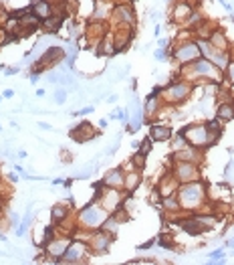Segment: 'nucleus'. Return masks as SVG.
Listing matches in <instances>:
<instances>
[{"mask_svg": "<svg viewBox=\"0 0 234 265\" xmlns=\"http://www.w3.org/2000/svg\"><path fill=\"white\" fill-rule=\"evenodd\" d=\"M178 200H180V207L188 209V211H194L198 209L200 204L206 199V184L204 182H186L182 186H178Z\"/></svg>", "mask_w": 234, "mask_h": 265, "instance_id": "f257e3e1", "label": "nucleus"}, {"mask_svg": "<svg viewBox=\"0 0 234 265\" xmlns=\"http://www.w3.org/2000/svg\"><path fill=\"white\" fill-rule=\"evenodd\" d=\"M182 134H184V138L188 140V144H190V146H194V148H198V150H206L210 144H214V142H216V140H214V136L208 132L206 124H194V126H188V128H184V130H182Z\"/></svg>", "mask_w": 234, "mask_h": 265, "instance_id": "f03ea898", "label": "nucleus"}, {"mask_svg": "<svg viewBox=\"0 0 234 265\" xmlns=\"http://www.w3.org/2000/svg\"><path fill=\"white\" fill-rule=\"evenodd\" d=\"M109 217V213L101 207V204H97V200H91L87 207L81 211L79 219L81 223L87 227V229H101V225H103V221Z\"/></svg>", "mask_w": 234, "mask_h": 265, "instance_id": "7ed1b4c3", "label": "nucleus"}, {"mask_svg": "<svg viewBox=\"0 0 234 265\" xmlns=\"http://www.w3.org/2000/svg\"><path fill=\"white\" fill-rule=\"evenodd\" d=\"M190 69H192V73H194L196 77H206V79H214V77H216V81H218V83H220V79H222V75L218 73V67H216V65H212L210 59L198 57L196 61L190 63Z\"/></svg>", "mask_w": 234, "mask_h": 265, "instance_id": "20e7f679", "label": "nucleus"}, {"mask_svg": "<svg viewBox=\"0 0 234 265\" xmlns=\"http://www.w3.org/2000/svg\"><path fill=\"white\" fill-rule=\"evenodd\" d=\"M198 57H202V55H200V49H198V45H196V41L180 43V45L174 49V59H176L178 63H182V65L196 61Z\"/></svg>", "mask_w": 234, "mask_h": 265, "instance_id": "39448f33", "label": "nucleus"}, {"mask_svg": "<svg viewBox=\"0 0 234 265\" xmlns=\"http://www.w3.org/2000/svg\"><path fill=\"white\" fill-rule=\"evenodd\" d=\"M174 176L180 184L186 182H194L200 178V172H198V164H192V162H176L174 166Z\"/></svg>", "mask_w": 234, "mask_h": 265, "instance_id": "423d86ee", "label": "nucleus"}, {"mask_svg": "<svg viewBox=\"0 0 234 265\" xmlns=\"http://www.w3.org/2000/svg\"><path fill=\"white\" fill-rule=\"evenodd\" d=\"M162 93H164V99L170 101V104H180V101H184L192 93V85H188L186 81H178V83H172Z\"/></svg>", "mask_w": 234, "mask_h": 265, "instance_id": "0eeeda50", "label": "nucleus"}, {"mask_svg": "<svg viewBox=\"0 0 234 265\" xmlns=\"http://www.w3.org/2000/svg\"><path fill=\"white\" fill-rule=\"evenodd\" d=\"M125 199H127V195L117 193V188H109L105 195H101V207H103V209L111 215L117 207H121Z\"/></svg>", "mask_w": 234, "mask_h": 265, "instance_id": "6e6552de", "label": "nucleus"}, {"mask_svg": "<svg viewBox=\"0 0 234 265\" xmlns=\"http://www.w3.org/2000/svg\"><path fill=\"white\" fill-rule=\"evenodd\" d=\"M85 259V245L83 243H71L67 251L57 259V263H81Z\"/></svg>", "mask_w": 234, "mask_h": 265, "instance_id": "1a4fd4ad", "label": "nucleus"}, {"mask_svg": "<svg viewBox=\"0 0 234 265\" xmlns=\"http://www.w3.org/2000/svg\"><path fill=\"white\" fill-rule=\"evenodd\" d=\"M200 152L202 150L194 148V146H186V148H182V150H176L172 154V160L174 162H192V164H198L200 158H202Z\"/></svg>", "mask_w": 234, "mask_h": 265, "instance_id": "9d476101", "label": "nucleus"}, {"mask_svg": "<svg viewBox=\"0 0 234 265\" xmlns=\"http://www.w3.org/2000/svg\"><path fill=\"white\" fill-rule=\"evenodd\" d=\"M111 241H113V235L111 233H107V231H97L93 237H91V247H93V251H97V253H105L107 249H109V245H111Z\"/></svg>", "mask_w": 234, "mask_h": 265, "instance_id": "9b49d317", "label": "nucleus"}, {"mask_svg": "<svg viewBox=\"0 0 234 265\" xmlns=\"http://www.w3.org/2000/svg\"><path fill=\"white\" fill-rule=\"evenodd\" d=\"M113 19L117 21V24H125V26H131L136 21L134 17V8H131L129 4H119L113 8Z\"/></svg>", "mask_w": 234, "mask_h": 265, "instance_id": "f8f14e48", "label": "nucleus"}, {"mask_svg": "<svg viewBox=\"0 0 234 265\" xmlns=\"http://www.w3.org/2000/svg\"><path fill=\"white\" fill-rule=\"evenodd\" d=\"M73 241L71 239H57V241H51V243H47L45 247H47V253H49V257H53V261H57L58 257H61L67 249H69V245H71Z\"/></svg>", "mask_w": 234, "mask_h": 265, "instance_id": "ddd939ff", "label": "nucleus"}, {"mask_svg": "<svg viewBox=\"0 0 234 265\" xmlns=\"http://www.w3.org/2000/svg\"><path fill=\"white\" fill-rule=\"evenodd\" d=\"M178 186H180V182L176 180V176H174V172H172V174L164 176V180L159 182L157 195H162V197H170V195H176V193H178Z\"/></svg>", "mask_w": 234, "mask_h": 265, "instance_id": "4468645a", "label": "nucleus"}, {"mask_svg": "<svg viewBox=\"0 0 234 265\" xmlns=\"http://www.w3.org/2000/svg\"><path fill=\"white\" fill-rule=\"evenodd\" d=\"M125 182V174L121 168H113L105 174V178H103V186L107 188H121Z\"/></svg>", "mask_w": 234, "mask_h": 265, "instance_id": "2eb2a0df", "label": "nucleus"}, {"mask_svg": "<svg viewBox=\"0 0 234 265\" xmlns=\"http://www.w3.org/2000/svg\"><path fill=\"white\" fill-rule=\"evenodd\" d=\"M192 12H194V8L188 2H176L174 10H172V19H174V22H186Z\"/></svg>", "mask_w": 234, "mask_h": 265, "instance_id": "dca6fc26", "label": "nucleus"}, {"mask_svg": "<svg viewBox=\"0 0 234 265\" xmlns=\"http://www.w3.org/2000/svg\"><path fill=\"white\" fill-rule=\"evenodd\" d=\"M71 136L75 138V140H79V142H85V140H91V138H95V132H93L91 124L83 122V124H79L75 130L71 132Z\"/></svg>", "mask_w": 234, "mask_h": 265, "instance_id": "f3484780", "label": "nucleus"}, {"mask_svg": "<svg viewBox=\"0 0 234 265\" xmlns=\"http://www.w3.org/2000/svg\"><path fill=\"white\" fill-rule=\"evenodd\" d=\"M210 45L218 51V53H226L228 51V39H226V35L222 33V31H212V35H210Z\"/></svg>", "mask_w": 234, "mask_h": 265, "instance_id": "a211bd4d", "label": "nucleus"}, {"mask_svg": "<svg viewBox=\"0 0 234 265\" xmlns=\"http://www.w3.org/2000/svg\"><path fill=\"white\" fill-rule=\"evenodd\" d=\"M172 136H174L172 134V128H168V126H152L150 128V138L154 142H166Z\"/></svg>", "mask_w": 234, "mask_h": 265, "instance_id": "6ab92c4d", "label": "nucleus"}, {"mask_svg": "<svg viewBox=\"0 0 234 265\" xmlns=\"http://www.w3.org/2000/svg\"><path fill=\"white\" fill-rule=\"evenodd\" d=\"M37 17L40 19V21H45V19H49L51 14H53V6L47 2V0H35V4H33V8H31Z\"/></svg>", "mask_w": 234, "mask_h": 265, "instance_id": "aec40b11", "label": "nucleus"}, {"mask_svg": "<svg viewBox=\"0 0 234 265\" xmlns=\"http://www.w3.org/2000/svg\"><path fill=\"white\" fill-rule=\"evenodd\" d=\"M63 19H65V14H51L49 19L40 21V24H42V28H45L47 33H57L58 26H61V22H63Z\"/></svg>", "mask_w": 234, "mask_h": 265, "instance_id": "412c9836", "label": "nucleus"}, {"mask_svg": "<svg viewBox=\"0 0 234 265\" xmlns=\"http://www.w3.org/2000/svg\"><path fill=\"white\" fill-rule=\"evenodd\" d=\"M216 117L220 122H230L234 120V101L230 104V101H226V104H220L216 110Z\"/></svg>", "mask_w": 234, "mask_h": 265, "instance_id": "4be33fe9", "label": "nucleus"}, {"mask_svg": "<svg viewBox=\"0 0 234 265\" xmlns=\"http://www.w3.org/2000/svg\"><path fill=\"white\" fill-rule=\"evenodd\" d=\"M131 41V31L125 28V31H117L113 35V43H115V51H123L127 47V43Z\"/></svg>", "mask_w": 234, "mask_h": 265, "instance_id": "5701e85b", "label": "nucleus"}, {"mask_svg": "<svg viewBox=\"0 0 234 265\" xmlns=\"http://www.w3.org/2000/svg\"><path fill=\"white\" fill-rule=\"evenodd\" d=\"M139 182H141V174H139V170H136V172L125 174V182H123V186H125L127 193H134V190L139 186Z\"/></svg>", "mask_w": 234, "mask_h": 265, "instance_id": "b1692460", "label": "nucleus"}, {"mask_svg": "<svg viewBox=\"0 0 234 265\" xmlns=\"http://www.w3.org/2000/svg\"><path fill=\"white\" fill-rule=\"evenodd\" d=\"M157 111H159V99H157V95L150 93V95H148V101H145L143 113H145V115H150V117H154Z\"/></svg>", "mask_w": 234, "mask_h": 265, "instance_id": "393cba45", "label": "nucleus"}, {"mask_svg": "<svg viewBox=\"0 0 234 265\" xmlns=\"http://www.w3.org/2000/svg\"><path fill=\"white\" fill-rule=\"evenodd\" d=\"M99 53L101 55H105V57H109V55H113L115 53V43H113V37H103L99 41Z\"/></svg>", "mask_w": 234, "mask_h": 265, "instance_id": "a878e982", "label": "nucleus"}, {"mask_svg": "<svg viewBox=\"0 0 234 265\" xmlns=\"http://www.w3.org/2000/svg\"><path fill=\"white\" fill-rule=\"evenodd\" d=\"M164 209H166V211H172V213L180 211L182 207H180L178 195H170V197H164Z\"/></svg>", "mask_w": 234, "mask_h": 265, "instance_id": "bb28decb", "label": "nucleus"}, {"mask_svg": "<svg viewBox=\"0 0 234 265\" xmlns=\"http://www.w3.org/2000/svg\"><path fill=\"white\" fill-rule=\"evenodd\" d=\"M67 215H69V209L63 207V204H58V207H53V211H51V217H53L55 223H61V221H63Z\"/></svg>", "mask_w": 234, "mask_h": 265, "instance_id": "cd10ccee", "label": "nucleus"}, {"mask_svg": "<svg viewBox=\"0 0 234 265\" xmlns=\"http://www.w3.org/2000/svg\"><path fill=\"white\" fill-rule=\"evenodd\" d=\"M206 128H208L210 134L214 136V140L220 138V134H222V126H220V120H218V117H216V120H210V122L206 124Z\"/></svg>", "mask_w": 234, "mask_h": 265, "instance_id": "c85d7f7f", "label": "nucleus"}, {"mask_svg": "<svg viewBox=\"0 0 234 265\" xmlns=\"http://www.w3.org/2000/svg\"><path fill=\"white\" fill-rule=\"evenodd\" d=\"M131 162L136 164V168H137V170H141V168L145 166V154H141V152H137V150H136L134 160H131Z\"/></svg>", "mask_w": 234, "mask_h": 265, "instance_id": "c756f323", "label": "nucleus"}, {"mask_svg": "<svg viewBox=\"0 0 234 265\" xmlns=\"http://www.w3.org/2000/svg\"><path fill=\"white\" fill-rule=\"evenodd\" d=\"M152 144H154V140H152V138L148 136V138H145V140H143V142L139 144V146H141V148H139L137 152H141V154H145V156H148V152L152 150Z\"/></svg>", "mask_w": 234, "mask_h": 265, "instance_id": "7c9ffc66", "label": "nucleus"}, {"mask_svg": "<svg viewBox=\"0 0 234 265\" xmlns=\"http://www.w3.org/2000/svg\"><path fill=\"white\" fill-rule=\"evenodd\" d=\"M218 93V83H206V93H204V99H208V97H216Z\"/></svg>", "mask_w": 234, "mask_h": 265, "instance_id": "2f4dec72", "label": "nucleus"}, {"mask_svg": "<svg viewBox=\"0 0 234 265\" xmlns=\"http://www.w3.org/2000/svg\"><path fill=\"white\" fill-rule=\"evenodd\" d=\"M55 235V229L53 227H45V235H42V241H40V245H47V243H51V237Z\"/></svg>", "mask_w": 234, "mask_h": 265, "instance_id": "473e14b6", "label": "nucleus"}, {"mask_svg": "<svg viewBox=\"0 0 234 265\" xmlns=\"http://www.w3.org/2000/svg\"><path fill=\"white\" fill-rule=\"evenodd\" d=\"M226 79H228L230 85H234V61H230L226 65Z\"/></svg>", "mask_w": 234, "mask_h": 265, "instance_id": "72a5a7b5", "label": "nucleus"}, {"mask_svg": "<svg viewBox=\"0 0 234 265\" xmlns=\"http://www.w3.org/2000/svg\"><path fill=\"white\" fill-rule=\"evenodd\" d=\"M65 99H67V89H58V91L55 93V101H57L58 106H63Z\"/></svg>", "mask_w": 234, "mask_h": 265, "instance_id": "f704fd0d", "label": "nucleus"}, {"mask_svg": "<svg viewBox=\"0 0 234 265\" xmlns=\"http://www.w3.org/2000/svg\"><path fill=\"white\" fill-rule=\"evenodd\" d=\"M47 2H49L53 8H57V6H65V4H67V0H47Z\"/></svg>", "mask_w": 234, "mask_h": 265, "instance_id": "c9c22d12", "label": "nucleus"}, {"mask_svg": "<svg viewBox=\"0 0 234 265\" xmlns=\"http://www.w3.org/2000/svg\"><path fill=\"white\" fill-rule=\"evenodd\" d=\"M154 243H156V241H154V239H150V241H145L143 245H139V249H150V247H154Z\"/></svg>", "mask_w": 234, "mask_h": 265, "instance_id": "e433bc0d", "label": "nucleus"}, {"mask_svg": "<svg viewBox=\"0 0 234 265\" xmlns=\"http://www.w3.org/2000/svg\"><path fill=\"white\" fill-rule=\"evenodd\" d=\"M39 81V73H31V83H37Z\"/></svg>", "mask_w": 234, "mask_h": 265, "instance_id": "4c0bfd02", "label": "nucleus"}, {"mask_svg": "<svg viewBox=\"0 0 234 265\" xmlns=\"http://www.w3.org/2000/svg\"><path fill=\"white\" fill-rule=\"evenodd\" d=\"M156 59H159V61H162V59H164V51H162V49L156 51Z\"/></svg>", "mask_w": 234, "mask_h": 265, "instance_id": "58836bf2", "label": "nucleus"}, {"mask_svg": "<svg viewBox=\"0 0 234 265\" xmlns=\"http://www.w3.org/2000/svg\"><path fill=\"white\" fill-rule=\"evenodd\" d=\"M115 99H117V95H109V97H107L109 104H115Z\"/></svg>", "mask_w": 234, "mask_h": 265, "instance_id": "ea45409f", "label": "nucleus"}, {"mask_svg": "<svg viewBox=\"0 0 234 265\" xmlns=\"http://www.w3.org/2000/svg\"><path fill=\"white\" fill-rule=\"evenodd\" d=\"M12 93H14L12 89H6V91H4V97H12Z\"/></svg>", "mask_w": 234, "mask_h": 265, "instance_id": "a19ab883", "label": "nucleus"}, {"mask_svg": "<svg viewBox=\"0 0 234 265\" xmlns=\"http://www.w3.org/2000/svg\"><path fill=\"white\" fill-rule=\"evenodd\" d=\"M226 245H228V247H232V249H234V239H230V241H228V243H226Z\"/></svg>", "mask_w": 234, "mask_h": 265, "instance_id": "79ce46f5", "label": "nucleus"}, {"mask_svg": "<svg viewBox=\"0 0 234 265\" xmlns=\"http://www.w3.org/2000/svg\"><path fill=\"white\" fill-rule=\"evenodd\" d=\"M232 93H234V85H232Z\"/></svg>", "mask_w": 234, "mask_h": 265, "instance_id": "37998d69", "label": "nucleus"}]
</instances>
